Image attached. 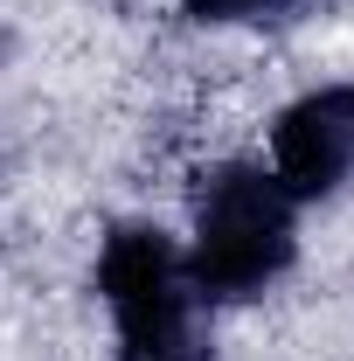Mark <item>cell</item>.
Segmentation results:
<instances>
[{
  "label": "cell",
  "instance_id": "3",
  "mask_svg": "<svg viewBox=\"0 0 354 361\" xmlns=\"http://www.w3.org/2000/svg\"><path fill=\"white\" fill-rule=\"evenodd\" d=\"M271 174H278V188L299 209L334 195L354 174V84L306 90L299 104L278 111V126H271Z\"/></svg>",
  "mask_w": 354,
  "mask_h": 361
},
{
  "label": "cell",
  "instance_id": "4",
  "mask_svg": "<svg viewBox=\"0 0 354 361\" xmlns=\"http://www.w3.org/2000/svg\"><path fill=\"white\" fill-rule=\"evenodd\" d=\"M195 21H209V28H229V21H278V14H292L299 0H181Z\"/></svg>",
  "mask_w": 354,
  "mask_h": 361
},
{
  "label": "cell",
  "instance_id": "1",
  "mask_svg": "<svg viewBox=\"0 0 354 361\" xmlns=\"http://www.w3.org/2000/svg\"><path fill=\"white\" fill-rule=\"evenodd\" d=\"M299 257V202L257 160H222L195 188V243L181 250L195 306H243Z\"/></svg>",
  "mask_w": 354,
  "mask_h": 361
},
{
  "label": "cell",
  "instance_id": "2",
  "mask_svg": "<svg viewBox=\"0 0 354 361\" xmlns=\"http://www.w3.org/2000/svg\"><path fill=\"white\" fill-rule=\"evenodd\" d=\"M97 292L118 326V361H202L195 355V285L174 236L118 223L97 250Z\"/></svg>",
  "mask_w": 354,
  "mask_h": 361
}]
</instances>
